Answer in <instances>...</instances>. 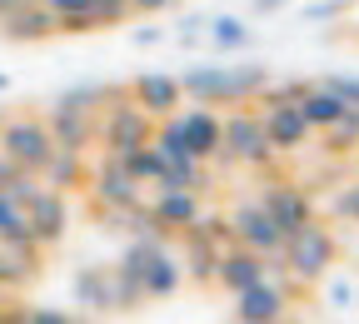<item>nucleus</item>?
Returning a JSON list of instances; mask_svg holds the SVG:
<instances>
[{"label": "nucleus", "instance_id": "39448f33", "mask_svg": "<svg viewBox=\"0 0 359 324\" xmlns=\"http://www.w3.org/2000/svg\"><path fill=\"white\" fill-rule=\"evenodd\" d=\"M50 150H55V140H50V125L45 120H6L0 125V155L6 160H15L20 170H40L45 160H50Z\"/></svg>", "mask_w": 359, "mask_h": 324}, {"label": "nucleus", "instance_id": "4c0bfd02", "mask_svg": "<svg viewBox=\"0 0 359 324\" xmlns=\"http://www.w3.org/2000/svg\"><path fill=\"white\" fill-rule=\"evenodd\" d=\"M285 6H290V0H255V11H259V15H269V11H285Z\"/></svg>", "mask_w": 359, "mask_h": 324}, {"label": "nucleus", "instance_id": "f704fd0d", "mask_svg": "<svg viewBox=\"0 0 359 324\" xmlns=\"http://www.w3.org/2000/svg\"><path fill=\"white\" fill-rule=\"evenodd\" d=\"M175 0H130V11L135 15H160V11H170Z\"/></svg>", "mask_w": 359, "mask_h": 324}, {"label": "nucleus", "instance_id": "72a5a7b5", "mask_svg": "<svg viewBox=\"0 0 359 324\" xmlns=\"http://www.w3.org/2000/svg\"><path fill=\"white\" fill-rule=\"evenodd\" d=\"M330 299H334V304H354V299H359V290H354L349 280H334V285H330Z\"/></svg>", "mask_w": 359, "mask_h": 324}, {"label": "nucleus", "instance_id": "0eeeda50", "mask_svg": "<svg viewBox=\"0 0 359 324\" xmlns=\"http://www.w3.org/2000/svg\"><path fill=\"white\" fill-rule=\"evenodd\" d=\"M285 309H290V285H280L275 274H264V280H255L235 295V319L240 324H275Z\"/></svg>", "mask_w": 359, "mask_h": 324}, {"label": "nucleus", "instance_id": "a211bd4d", "mask_svg": "<svg viewBox=\"0 0 359 324\" xmlns=\"http://www.w3.org/2000/svg\"><path fill=\"white\" fill-rule=\"evenodd\" d=\"M75 304L80 309H115V269H80L75 274Z\"/></svg>", "mask_w": 359, "mask_h": 324}, {"label": "nucleus", "instance_id": "20e7f679", "mask_svg": "<svg viewBox=\"0 0 359 324\" xmlns=\"http://www.w3.org/2000/svg\"><path fill=\"white\" fill-rule=\"evenodd\" d=\"M150 130H155V120L135 105V100H120L115 110H105L100 120H95V140L105 145V155H125V150H135V145H150Z\"/></svg>", "mask_w": 359, "mask_h": 324}, {"label": "nucleus", "instance_id": "7ed1b4c3", "mask_svg": "<svg viewBox=\"0 0 359 324\" xmlns=\"http://www.w3.org/2000/svg\"><path fill=\"white\" fill-rule=\"evenodd\" d=\"M280 255H285V264H290L294 280H325V274L334 269V259H339V240L330 235L325 224L309 220V224L294 229V235H285Z\"/></svg>", "mask_w": 359, "mask_h": 324}, {"label": "nucleus", "instance_id": "cd10ccee", "mask_svg": "<svg viewBox=\"0 0 359 324\" xmlns=\"http://www.w3.org/2000/svg\"><path fill=\"white\" fill-rule=\"evenodd\" d=\"M325 90H334L344 105H359V75H330V80H325Z\"/></svg>", "mask_w": 359, "mask_h": 324}, {"label": "nucleus", "instance_id": "b1692460", "mask_svg": "<svg viewBox=\"0 0 359 324\" xmlns=\"http://www.w3.org/2000/svg\"><path fill=\"white\" fill-rule=\"evenodd\" d=\"M205 25H210V45H215V50H245V45H250V25L240 15H215Z\"/></svg>", "mask_w": 359, "mask_h": 324}, {"label": "nucleus", "instance_id": "a878e982", "mask_svg": "<svg viewBox=\"0 0 359 324\" xmlns=\"http://www.w3.org/2000/svg\"><path fill=\"white\" fill-rule=\"evenodd\" d=\"M325 135H330V150H349V145H359V105H344V115H339Z\"/></svg>", "mask_w": 359, "mask_h": 324}, {"label": "nucleus", "instance_id": "f03ea898", "mask_svg": "<svg viewBox=\"0 0 359 324\" xmlns=\"http://www.w3.org/2000/svg\"><path fill=\"white\" fill-rule=\"evenodd\" d=\"M219 155L230 165H269L275 160V145L259 125V110L230 105V115H219Z\"/></svg>", "mask_w": 359, "mask_h": 324}, {"label": "nucleus", "instance_id": "58836bf2", "mask_svg": "<svg viewBox=\"0 0 359 324\" xmlns=\"http://www.w3.org/2000/svg\"><path fill=\"white\" fill-rule=\"evenodd\" d=\"M0 324H25V309H15V314H6V309H0Z\"/></svg>", "mask_w": 359, "mask_h": 324}, {"label": "nucleus", "instance_id": "393cba45", "mask_svg": "<svg viewBox=\"0 0 359 324\" xmlns=\"http://www.w3.org/2000/svg\"><path fill=\"white\" fill-rule=\"evenodd\" d=\"M20 240H30V220L11 195H0V245H20Z\"/></svg>", "mask_w": 359, "mask_h": 324}, {"label": "nucleus", "instance_id": "5701e85b", "mask_svg": "<svg viewBox=\"0 0 359 324\" xmlns=\"http://www.w3.org/2000/svg\"><path fill=\"white\" fill-rule=\"evenodd\" d=\"M120 165H125V175H130L135 184H155V180H160V170H165V160H160V150H155V145H135V150H125V155H120Z\"/></svg>", "mask_w": 359, "mask_h": 324}, {"label": "nucleus", "instance_id": "7c9ffc66", "mask_svg": "<svg viewBox=\"0 0 359 324\" xmlns=\"http://www.w3.org/2000/svg\"><path fill=\"white\" fill-rule=\"evenodd\" d=\"M334 215L359 220V184H349V190H339V195H334Z\"/></svg>", "mask_w": 359, "mask_h": 324}, {"label": "nucleus", "instance_id": "c756f323", "mask_svg": "<svg viewBox=\"0 0 359 324\" xmlns=\"http://www.w3.org/2000/svg\"><path fill=\"white\" fill-rule=\"evenodd\" d=\"M200 35H205V15H185V20H180V45H185V50H190V45H200Z\"/></svg>", "mask_w": 359, "mask_h": 324}, {"label": "nucleus", "instance_id": "f3484780", "mask_svg": "<svg viewBox=\"0 0 359 324\" xmlns=\"http://www.w3.org/2000/svg\"><path fill=\"white\" fill-rule=\"evenodd\" d=\"M150 215L170 229V235H185V229L200 220V190H155Z\"/></svg>", "mask_w": 359, "mask_h": 324}, {"label": "nucleus", "instance_id": "37998d69", "mask_svg": "<svg viewBox=\"0 0 359 324\" xmlns=\"http://www.w3.org/2000/svg\"><path fill=\"white\" fill-rule=\"evenodd\" d=\"M0 125H6V115H0Z\"/></svg>", "mask_w": 359, "mask_h": 324}, {"label": "nucleus", "instance_id": "ea45409f", "mask_svg": "<svg viewBox=\"0 0 359 324\" xmlns=\"http://www.w3.org/2000/svg\"><path fill=\"white\" fill-rule=\"evenodd\" d=\"M0 290H6V255H0Z\"/></svg>", "mask_w": 359, "mask_h": 324}, {"label": "nucleus", "instance_id": "9b49d317", "mask_svg": "<svg viewBox=\"0 0 359 324\" xmlns=\"http://www.w3.org/2000/svg\"><path fill=\"white\" fill-rule=\"evenodd\" d=\"M264 274H269V259L255 255V250H245V245H224L219 259H215V285L230 290V295H240L245 285L264 280Z\"/></svg>", "mask_w": 359, "mask_h": 324}, {"label": "nucleus", "instance_id": "4468645a", "mask_svg": "<svg viewBox=\"0 0 359 324\" xmlns=\"http://www.w3.org/2000/svg\"><path fill=\"white\" fill-rule=\"evenodd\" d=\"M180 130H185V145L195 160H215L219 155V115L210 105H190V110H175Z\"/></svg>", "mask_w": 359, "mask_h": 324}, {"label": "nucleus", "instance_id": "79ce46f5", "mask_svg": "<svg viewBox=\"0 0 359 324\" xmlns=\"http://www.w3.org/2000/svg\"><path fill=\"white\" fill-rule=\"evenodd\" d=\"M275 324H294V319H285V314H280V319H275Z\"/></svg>", "mask_w": 359, "mask_h": 324}, {"label": "nucleus", "instance_id": "412c9836", "mask_svg": "<svg viewBox=\"0 0 359 324\" xmlns=\"http://www.w3.org/2000/svg\"><path fill=\"white\" fill-rule=\"evenodd\" d=\"M215 259H219V250L210 245V240H200V235H185V269L195 285H215Z\"/></svg>", "mask_w": 359, "mask_h": 324}, {"label": "nucleus", "instance_id": "1a4fd4ad", "mask_svg": "<svg viewBox=\"0 0 359 324\" xmlns=\"http://www.w3.org/2000/svg\"><path fill=\"white\" fill-rule=\"evenodd\" d=\"M25 220H30V240L45 250V245H60V235L70 229V200L60 190H45L40 184V195L25 205Z\"/></svg>", "mask_w": 359, "mask_h": 324}, {"label": "nucleus", "instance_id": "2eb2a0df", "mask_svg": "<svg viewBox=\"0 0 359 324\" xmlns=\"http://www.w3.org/2000/svg\"><path fill=\"white\" fill-rule=\"evenodd\" d=\"M259 125H264L275 150H299L309 140V125H304L299 105H259Z\"/></svg>", "mask_w": 359, "mask_h": 324}, {"label": "nucleus", "instance_id": "f257e3e1", "mask_svg": "<svg viewBox=\"0 0 359 324\" xmlns=\"http://www.w3.org/2000/svg\"><path fill=\"white\" fill-rule=\"evenodd\" d=\"M269 85V65H190L185 75H180V90H185V100L195 105H255V95Z\"/></svg>", "mask_w": 359, "mask_h": 324}, {"label": "nucleus", "instance_id": "9d476101", "mask_svg": "<svg viewBox=\"0 0 359 324\" xmlns=\"http://www.w3.org/2000/svg\"><path fill=\"white\" fill-rule=\"evenodd\" d=\"M130 100L140 105L150 120H165V115H175L180 105H185V90H180V80L165 75V70H145V75H135Z\"/></svg>", "mask_w": 359, "mask_h": 324}, {"label": "nucleus", "instance_id": "dca6fc26", "mask_svg": "<svg viewBox=\"0 0 359 324\" xmlns=\"http://www.w3.org/2000/svg\"><path fill=\"white\" fill-rule=\"evenodd\" d=\"M40 184H45V190H85V180H90V170H85V150H50V160H45L40 170Z\"/></svg>", "mask_w": 359, "mask_h": 324}, {"label": "nucleus", "instance_id": "c85d7f7f", "mask_svg": "<svg viewBox=\"0 0 359 324\" xmlns=\"http://www.w3.org/2000/svg\"><path fill=\"white\" fill-rule=\"evenodd\" d=\"M25 324H75V314L50 309V304H35V309H25Z\"/></svg>", "mask_w": 359, "mask_h": 324}, {"label": "nucleus", "instance_id": "e433bc0d", "mask_svg": "<svg viewBox=\"0 0 359 324\" xmlns=\"http://www.w3.org/2000/svg\"><path fill=\"white\" fill-rule=\"evenodd\" d=\"M25 6H30V0H0V20H11V15L25 11Z\"/></svg>", "mask_w": 359, "mask_h": 324}, {"label": "nucleus", "instance_id": "ddd939ff", "mask_svg": "<svg viewBox=\"0 0 359 324\" xmlns=\"http://www.w3.org/2000/svg\"><path fill=\"white\" fill-rule=\"evenodd\" d=\"M50 140L60 145V150H90L95 145V110H80V105H60L55 100V110H50Z\"/></svg>", "mask_w": 359, "mask_h": 324}, {"label": "nucleus", "instance_id": "423d86ee", "mask_svg": "<svg viewBox=\"0 0 359 324\" xmlns=\"http://www.w3.org/2000/svg\"><path fill=\"white\" fill-rule=\"evenodd\" d=\"M230 235H235V245H245V250H255V255H264V259H275L280 245H285V229L275 224V215H269V210H259V200L235 210Z\"/></svg>", "mask_w": 359, "mask_h": 324}, {"label": "nucleus", "instance_id": "4be33fe9", "mask_svg": "<svg viewBox=\"0 0 359 324\" xmlns=\"http://www.w3.org/2000/svg\"><path fill=\"white\" fill-rule=\"evenodd\" d=\"M205 160H170L155 180V190H205Z\"/></svg>", "mask_w": 359, "mask_h": 324}, {"label": "nucleus", "instance_id": "473e14b6", "mask_svg": "<svg viewBox=\"0 0 359 324\" xmlns=\"http://www.w3.org/2000/svg\"><path fill=\"white\" fill-rule=\"evenodd\" d=\"M344 6H349V0H320V6L304 11V20H334V15H344Z\"/></svg>", "mask_w": 359, "mask_h": 324}, {"label": "nucleus", "instance_id": "f8f14e48", "mask_svg": "<svg viewBox=\"0 0 359 324\" xmlns=\"http://www.w3.org/2000/svg\"><path fill=\"white\" fill-rule=\"evenodd\" d=\"M259 210H269L285 235H294L299 224H309V190H299V184H285V180H269L264 195H259Z\"/></svg>", "mask_w": 359, "mask_h": 324}, {"label": "nucleus", "instance_id": "6e6552de", "mask_svg": "<svg viewBox=\"0 0 359 324\" xmlns=\"http://www.w3.org/2000/svg\"><path fill=\"white\" fill-rule=\"evenodd\" d=\"M85 190L95 195L100 210H130V205H140V190H145V184H135V180L125 175V165H120L115 155H105L95 170H90Z\"/></svg>", "mask_w": 359, "mask_h": 324}, {"label": "nucleus", "instance_id": "6ab92c4d", "mask_svg": "<svg viewBox=\"0 0 359 324\" xmlns=\"http://www.w3.org/2000/svg\"><path fill=\"white\" fill-rule=\"evenodd\" d=\"M0 30H6V40H45V35H60L55 15L40 6V0H30L25 11H15L11 20H0Z\"/></svg>", "mask_w": 359, "mask_h": 324}, {"label": "nucleus", "instance_id": "c03bdc74", "mask_svg": "<svg viewBox=\"0 0 359 324\" xmlns=\"http://www.w3.org/2000/svg\"><path fill=\"white\" fill-rule=\"evenodd\" d=\"M235 324H240V319H235Z\"/></svg>", "mask_w": 359, "mask_h": 324}, {"label": "nucleus", "instance_id": "2f4dec72", "mask_svg": "<svg viewBox=\"0 0 359 324\" xmlns=\"http://www.w3.org/2000/svg\"><path fill=\"white\" fill-rule=\"evenodd\" d=\"M40 6L60 20V15H85V11H90V0H40Z\"/></svg>", "mask_w": 359, "mask_h": 324}, {"label": "nucleus", "instance_id": "bb28decb", "mask_svg": "<svg viewBox=\"0 0 359 324\" xmlns=\"http://www.w3.org/2000/svg\"><path fill=\"white\" fill-rule=\"evenodd\" d=\"M85 15H90V25L100 30V25H125L135 11H130V0H90Z\"/></svg>", "mask_w": 359, "mask_h": 324}, {"label": "nucleus", "instance_id": "c9c22d12", "mask_svg": "<svg viewBox=\"0 0 359 324\" xmlns=\"http://www.w3.org/2000/svg\"><path fill=\"white\" fill-rule=\"evenodd\" d=\"M165 40V30L160 25H145V30H135V45H160Z\"/></svg>", "mask_w": 359, "mask_h": 324}, {"label": "nucleus", "instance_id": "aec40b11", "mask_svg": "<svg viewBox=\"0 0 359 324\" xmlns=\"http://www.w3.org/2000/svg\"><path fill=\"white\" fill-rule=\"evenodd\" d=\"M294 105H299V115H304V125H309V130H330V125L344 115V100L334 95V90H325V85H309Z\"/></svg>", "mask_w": 359, "mask_h": 324}, {"label": "nucleus", "instance_id": "a19ab883", "mask_svg": "<svg viewBox=\"0 0 359 324\" xmlns=\"http://www.w3.org/2000/svg\"><path fill=\"white\" fill-rule=\"evenodd\" d=\"M0 90H11V75H6V70H0Z\"/></svg>", "mask_w": 359, "mask_h": 324}]
</instances>
